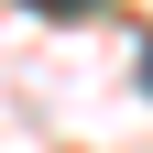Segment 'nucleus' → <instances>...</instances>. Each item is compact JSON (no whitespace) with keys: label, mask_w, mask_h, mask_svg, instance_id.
Masks as SVG:
<instances>
[{"label":"nucleus","mask_w":153,"mask_h":153,"mask_svg":"<svg viewBox=\"0 0 153 153\" xmlns=\"http://www.w3.org/2000/svg\"><path fill=\"white\" fill-rule=\"evenodd\" d=\"M142 88H153V33H142Z\"/></svg>","instance_id":"obj_2"},{"label":"nucleus","mask_w":153,"mask_h":153,"mask_svg":"<svg viewBox=\"0 0 153 153\" xmlns=\"http://www.w3.org/2000/svg\"><path fill=\"white\" fill-rule=\"evenodd\" d=\"M44 11H99V0H44Z\"/></svg>","instance_id":"obj_1"}]
</instances>
